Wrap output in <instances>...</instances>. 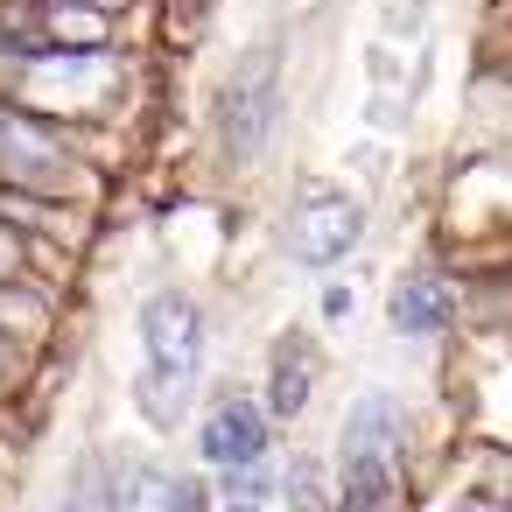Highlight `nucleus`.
<instances>
[{
  "label": "nucleus",
  "mask_w": 512,
  "mask_h": 512,
  "mask_svg": "<svg viewBox=\"0 0 512 512\" xmlns=\"http://www.w3.org/2000/svg\"><path fill=\"white\" fill-rule=\"evenodd\" d=\"M400 449H407V435H400V407H393L386 393H365V400L351 407L344 435H337V491H344L351 512L400 505V491H407Z\"/></svg>",
  "instance_id": "nucleus-2"
},
{
  "label": "nucleus",
  "mask_w": 512,
  "mask_h": 512,
  "mask_svg": "<svg viewBox=\"0 0 512 512\" xmlns=\"http://www.w3.org/2000/svg\"><path fill=\"white\" fill-rule=\"evenodd\" d=\"M309 386H316V358H309L302 337H288V344L274 351V372H267V407L288 421V414L309 407Z\"/></svg>",
  "instance_id": "nucleus-8"
},
{
  "label": "nucleus",
  "mask_w": 512,
  "mask_h": 512,
  "mask_svg": "<svg viewBox=\"0 0 512 512\" xmlns=\"http://www.w3.org/2000/svg\"><path fill=\"white\" fill-rule=\"evenodd\" d=\"M29 85H36V99H92V92L106 85V64L85 57V71H57V57H50V64L29 71Z\"/></svg>",
  "instance_id": "nucleus-10"
},
{
  "label": "nucleus",
  "mask_w": 512,
  "mask_h": 512,
  "mask_svg": "<svg viewBox=\"0 0 512 512\" xmlns=\"http://www.w3.org/2000/svg\"><path fill=\"white\" fill-rule=\"evenodd\" d=\"M50 29H57V36H78V43H99V36H106V22H99V15H78L71 0L50 15Z\"/></svg>",
  "instance_id": "nucleus-11"
},
{
  "label": "nucleus",
  "mask_w": 512,
  "mask_h": 512,
  "mask_svg": "<svg viewBox=\"0 0 512 512\" xmlns=\"http://www.w3.org/2000/svg\"><path fill=\"white\" fill-rule=\"evenodd\" d=\"M106 505H204V491L183 477H162V470H113Z\"/></svg>",
  "instance_id": "nucleus-9"
},
{
  "label": "nucleus",
  "mask_w": 512,
  "mask_h": 512,
  "mask_svg": "<svg viewBox=\"0 0 512 512\" xmlns=\"http://www.w3.org/2000/svg\"><path fill=\"white\" fill-rule=\"evenodd\" d=\"M0 169L15 183H29V190H64V176H71L64 148L29 120H0Z\"/></svg>",
  "instance_id": "nucleus-5"
},
{
  "label": "nucleus",
  "mask_w": 512,
  "mask_h": 512,
  "mask_svg": "<svg viewBox=\"0 0 512 512\" xmlns=\"http://www.w3.org/2000/svg\"><path fill=\"white\" fill-rule=\"evenodd\" d=\"M204 372V316L190 295H148L141 302V414L155 428H176L190 386Z\"/></svg>",
  "instance_id": "nucleus-1"
},
{
  "label": "nucleus",
  "mask_w": 512,
  "mask_h": 512,
  "mask_svg": "<svg viewBox=\"0 0 512 512\" xmlns=\"http://www.w3.org/2000/svg\"><path fill=\"white\" fill-rule=\"evenodd\" d=\"M260 456H267V421H260V407L225 400V407L204 421V463L232 470V463H260Z\"/></svg>",
  "instance_id": "nucleus-6"
},
{
  "label": "nucleus",
  "mask_w": 512,
  "mask_h": 512,
  "mask_svg": "<svg viewBox=\"0 0 512 512\" xmlns=\"http://www.w3.org/2000/svg\"><path fill=\"white\" fill-rule=\"evenodd\" d=\"M323 316H351V288H330L323 295Z\"/></svg>",
  "instance_id": "nucleus-12"
},
{
  "label": "nucleus",
  "mask_w": 512,
  "mask_h": 512,
  "mask_svg": "<svg viewBox=\"0 0 512 512\" xmlns=\"http://www.w3.org/2000/svg\"><path fill=\"white\" fill-rule=\"evenodd\" d=\"M449 309H456V288H449V281H435V274H414L407 288H393V323H400L407 337L442 330V323H449Z\"/></svg>",
  "instance_id": "nucleus-7"
},
{
  "label": "nucleus",
  "mask_w": 512,
  "mask_h": 512,
  "mask_svg": "<svg viewBox=\"0 0 512 512\" xmlns=\"http://www.w3.org/2000/svg\"><path fill=\"white\" fill-rule=\"evenodd\" d=\"M365 239V204L344 190H302L295 218H288V253L302 267H337L351 246Z\"/></svg>",
  "instance_id": "nucleus-4"
},
{
  "label": "nucleus",
  "mask_w": 512,
  "mask_h": 512,
  "mask_svg": "<svg viewBox=\"0 0 512 512\" xmlns=\"http://www.w3.org/2000/svg\"><path fill=\"white\" fill-rule=\"evenodd\" d=\"M274 120H281V43H253L246 64L232 71L225 99H218V134H225V148L246 162V155L267 148Z\"/></svg>",
  "instance_id": "nucleus-3"
}]
</instances>
